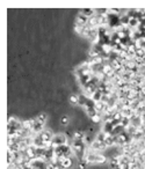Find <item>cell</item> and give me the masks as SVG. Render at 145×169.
I'll return each instance as SVG.
<instances>
[{
    "instance_id": "obj_17",
    "label": "cell",
    "mask_w": 145,
    "mask_h": 169,
    "mask_svg": "<svg viewBox=\"0 0 145 169\" xmlns=\"http://www.w3.org/2000/svg\"><path fill=\"white\" fill-rule=\"evenodd\" d=\"M46 117H48V116H46L45 112H41V114H38V116L36 117V119H37L40 123H43V124H44L45 121H46Z\"/></svg>"
},
{
    "instance_id": "obj_13",
    "label": "cell",
    "mask_w": 145,
    "mask_h": 169,
    "mask_svg": "<svg viewBox=\"0 0 145 169\" xmlns=\"http://www.w3.org/2000/svg\"><path fill=\"white\" fill-rule=\"evenodd\" d=\"M107 136H108V133H106V132H103V131H100V132H98V134L95 136V140L101 141V143H105V140L107 139Z\"/></svg>"
},
{
    "instance_id": "obj_6",
    "label": "cell",
    "mask_w": 145,
    "mask_h": 169,
    "mask_svg": "<svg viewBox=\"0 0 145 169\" xmlns=\"http://www.w3.org/2000/svg\"><path fill=\"white\" fill-rule=\"evenodd\" d=\"M121 114L123 115V117H128V118H131L135 114H136V111L135 110H133L130 107H124L123 109H122V111H121Z\"/></svg>"
},
{
    "instance_id": "obj_7",
    "label": "cell",
    "mask_w": 145,
    "mask_h": 169,
    "mask_svg": "<svg viewBox=\"0 0 145 169\" xmlns=\"http://www.w3.org/2000/svg\"><path fill=\"white\" fill-rule=\"evenodd\" d=\"M114 130V124L112 122H106V123H102V131L108 133V134H112Z\"/></svg>"
},
{
    "instance_id": "obj_9",
    "label": "cell",
    "mask_w": 145,
    "mask_h": 169,
    "mask_svg": "<svg viewBox=\"0 0 145 169\" xmlns=\"http://www.w3.org/2000/svg\"><path fill=\"white\" fill-rule=\"evenodd\" d=\"M102 97H103V93L100 91L99 89H96V90L93 93V95H92L91 98H92L94 102H99V101H102Z\"/></svg>"
},
{
    "instance_id": "obj_16",
    "label": "cell",
    "mask_w": 145,
    "mask_h": 169,
    "mask_svg": "<svg viewBox=\"0 0 145 169\" xmlns=\"http://www.w3.org/2000/svg\"><path fill=\"white\" fill-rule=\"evenodd\" d=\"M70 103L73 105H78L79 103V95H71L70 96Z\"/></svg>"
},
{
    "instance_id": "obj_4",
    "label": "cell",
    "mask_w": 145,
    "mask_h": 169,
    "mask_svg": "<svg viewBox=\"0 0 145 169\" xmlns=\"http://www.w3.org/2000/svg\"><path fill=\"white\" fill-rule=\"evenodd\" d=\"M62 168L63 169H72L73 167V158H64L62 160Z\"/></svg>"
},
{
    "instance_id": "obj_19",
    "label": "cell",
    "mask_w": 145,
    "mask_h": 169,
    "mask_svg": "<svg viewBox=\"0 0 145 169\" xmlns=\"http://www.w3.org/2000/svg\"><path fill=\"white\" fill-rule=\"evenodd\" d=\"M69 122H70V118H69L67 116H63V117H60V123H62L63 125H67Z\"/></svg>"
},
{
    "instance_id": "obj_1",
    "label": "cell",
    "mask_w": 145,
    "mask_h": 169,
    "mask_svg": "<svg viewBox=\"0 0 145 169\" xmlns=\"http://www.w3.org/2000/svg\"><path fill=\"white\" fill-rule=\"evenodd\" d=\"M52 144H53V146H63V145H67V136L64 134V133H56V134L53 136Z\"/></svg>"
},
{
    "instance_id": "obj_3",
    "label": "cell",
    "mask_w": 145,
    "mask_h": 169,
    "mask_svg": "<svg viewBox=\"0 0 145 169\" xmlns=\"http://www.w3.org/2000/svg\"><path fill=\"white\" fill-rule=\"evenodd\" d=\"M40 134H41V137H42L44 143H51L52 139H53V136H55L52 130H43Z\"/></svg>"
},
{
    "instance_id": "obj_2",
    "label": "cell",
    "mask_w": 145,
    "mask_h": 169,
    "mask_svg": "<svg viewBox=\"0 0 145 169\" xmlns=\"http://www.w3.org/2000/svg\"><path fill=\"white\" fill-rule=\"evenodd\" d=\"M89 147L93 150V151H95V152H102V151H105V150H107V146H106V144L105 143H101V141H98V140H93V143L89 145Z\"/></svg>"
},
{
    "instance_id": "obj_12",
    "label": "cell",
    "mask_w": 145,
    "mask_h": 169,
    "mask_svg": "<svg viewBox=\"0 0 145 169\" xmlns=\"http://www.w3.org/2000/svg\"><path fill=\"white\" fill-rule=\"evenodd\" d=\"M86 133L83 131V130H77L74 133H73V139H78V140H84Z\"/></svg>"
},
{
    "instance_id": "obj_10",
    "label": "cell",
    "mask_w": 145,
    "mask_h": 169,
    "mask_svg": "<svg viewBox=\"0 0 145 169\" xmlns=\"http://www.w3.org/2000/svg\"><path fill=\"white\" fill-rule=\"evenodd\" d=\"M87 22H88V19L86 17V16H84V15H81L80 13H79V15L77 16V20H76V23H78V24H80V26H86L87 24Z\"/></svg>"
},
{
    "instance_id": "obj_5",
    "label": "cell",
    "mask_w": 145,
    "mask_h": 169,
    "mask_svg": "<svg viewBox=\"0 0 145 169\" xmlns=\"http://www.w3.org/2000/svg\"><path fill=\"white\" fill-rule=\"evenodd\" d=\"M80 14L86 16L87 19H89V17L94 16L96 13H95V8H83V9H80Z\"/></svg>"
},
{
    "instance_id": "obj_8",
    "label": "cell",
    "mask_w": 145,
    "mask_h": 169,
    "mask_svg": "<svg viewBox=\"0 0 145 169\" xmlns=\"http://www.w3.org/2000/svg\"><path fill=\"white\" fill-rule=\"evenodd\" d=\"M106 107H107V104H106L105 102H102V101L95 102V104H94V108H95V110L98 111V114H103Z\"/></svg>"
},
{
    "instance_id": "obj_15",
    "label": "cell",
    "mask_w": 145,
    "mask_h": 169,
    "mask_svg": "<svg viewBox=\"0 0 145 169\" xmlns=\"http://www.w3.org/2000/svg\"><path fill=\"white\" fill-rule=\"evenodd\" d=\"M74 31L81 36V35L84 34V31H85V27H84V26H80V24H78V23H74Z\"/></svg>"
},
{
    "instance_id": "obj_18",
    "label": "cell",
    "mask_w": 145,
    "mask_h": 169,
    "mask_svg": "<svg viewBox=\"0 0 145 169\" xmlns=\"http://www.w3.org/2000/svg\"><path fill=\"white\" fill-rule=\"evenodd\" d=\"M92 119V122L94 123V124H99V123H102V115L101 114H98L96 116H94L93 118H91Z\"/></svg>"
},
{
    "instance_id": "obj_14",
    "label": "cell",
    "mask_w": 145,
    "mask_h": 169,
    "mask_svg": "<svg viewBox=\"0 0 145 169\" xmlns=\"http://www.w3.org/2000/svg\"><path fill=\"white\" fill-rule=\"evenodd\" d=\"M85 111H86V115H87L89 118H93L94 116H96V115H98V111L95 110V108H94V107L86 108V109H85Z\"/></svg>"
},
{
    "instance_id": "obj_11",
    "label": "cell",
    "mask_w": 145,
    "mask_h": 169,
    "mask_svg": "<svg viewBox=\"0 0 145 169\" xmlns=\"http://www.w3.org/2000/svg\"><path fill=\"white\" fill-rule=\"evenodd\" d=\"M105 144H106L107 147H112V146L116 145V143H115V137L112 136V134H108V136H107V139L105 140Z\"/></svg>"
}]
</instances>
